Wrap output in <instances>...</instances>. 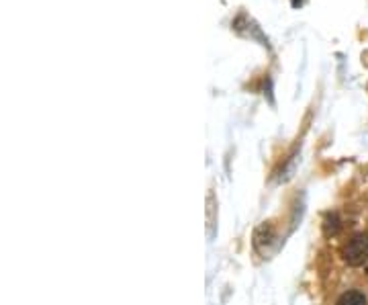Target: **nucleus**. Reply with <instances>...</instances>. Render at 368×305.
Segmentation results:
<instances>
[{
  "label": "nucleus",
  "instance_id": "f257e3e1",
  "mask_svg": "<svg viewBox=\"0 0 368 305\" xmlns=\"http://www.w3.org/2000/svg\"><path fill=\"white\" fill-rule=\"evenodd\" d=\"M342 256L350 267H362L368 262V232L356 234L342 248Z\"/></svg>",
  "mask_w": 368,
  "mask_h": 305
},
{
  "label": "nucleus",
  "instance_id": "f03ea898",
  "mask_svg": "<svg viewBox=\"0 0 368 305\" xmlns=\"http://www.w3.org/2000/svg\"><path fill=\"white\" fill-rule=\"evenodd\" d=\"M338 305H368L365 293L360 291H348L338 299Z\"/></svg>",
  "mask_w": 368,
  "mask_h": 305
},
{
  "label": "nucleus",
  "instance_id": "7ed1b4c3",
  "mask_svg": "<svg viewBox=\"0 0 368 305\" xmlns=\"http://www.w3.org/2000/svg\"><path fill=\"white\" fill-rule=\"evenodd\" d=\"M338 215L336 213H327V218H325V223H323V232H325V236L330 238V236H336L338 234Z\"/></svg>",
  "mask_w": 368,
  "mask_h": 305
}]
</instances>
